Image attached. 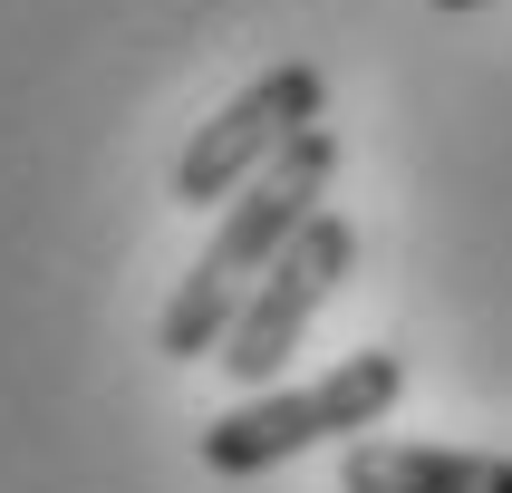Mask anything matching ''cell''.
<instances>
[{
  "label": "cell",
  "instance_id": "obj_5",
  "mask_svg": "<svg viewBox=\"0 0 512 493\" xmlns=\"http://www.w3.org/2000/svg\"><path fill=\"white\" fill-rule=\"evenodd\" d=\"M348 493H512V455H464V445H358Z\"/></svg>",
  "mask_w": 512,
  "mask_h": 493
},
{
  "label": "cell",
  "instance_id": "obj_4",
  "mask_svg": "<svg viewBox=\"0 0 512 493\" xmlns=\"http://www.w3.org/2000/svg\"><path fill=\"white\" fill-rule=\"evenodd\" d=\"M348 261H358V232H348L339 213H319V223L300 232L271 271H261V290L242 300V319H232V339H223V368L242 377V387H271V377L290 368L300 329H310L319 300L348 281Z\"/></svg>",
  "mask_w": 512,
  "mask_h": 493
},
{
  "label": "cell",
  "instance_id": "obj_2",
  "mask_svg": "<svg viewBox=\"0 0 512 493\" xmlns=\"http://www.w3.org/2000/svg\"><path fill=\"white\" fill-rule=\"evenodd\" d=\"M397 387H406V368L387 348H348L319 387H281V397H252V406H232V416H213V426H203V464H213V474H271V464L310 455L329 435L377 426V416L397 406Z\"/></svg>",
  "mask_w": 512,
  "mask_h": 493
},
{
  "label": "cell",
  "instance_id": "obj_1",
  "mask_svg": "<svg viewBox=\"0 0 512 493\" xmlns=\"http://www.w3.org/2000/svg\"><path fill=\"white\" fill-rule=\"evenodd\" d=\"M329 174H339V136H329V126H310V136L290 145L271 174H252V184L232 194L223 232L203 242V261L184 271V290L165 300V329H155V348H165V358H184V368H194L203 348L223 358V339H232V319H242V300L261 290V271H271V261H281L290 242L319 223Z\"/></svg>",
  "mask_w": 512,
  "mask_h": 493
},
{
  "label": "cell",
  "instance_id": "obj_3",
  "mask_svg": "<svg viewBox=\"0 0 512 493\" xmlns=\"http://www.w3.org/2000/svg\"><path fill=\"white\" fill-rule=\"evenodd\" d=\"M319 116H329V78H319L310 58H281L271 78H252L184 155H174V203H184V213H194V203H232L252 174L281 165Z\"/></svg>",
  "mask_w": 512,
  "mask_h": 493
},
{
  "label": "cell",
  "instance_id": "obj_6",
  "mask_svg": "<svg viewBox=\"0 0 512 493\" xmlns=\"http://www.w3.org/2000/svg\"><path fill=\"white\" fill-rule=\"evenodd\" d=\"M435 10H474V0H435Z\"/></svg>",
  "mask_w": 512,
  "mask_h": 493
}]
</instances>
